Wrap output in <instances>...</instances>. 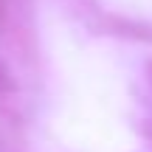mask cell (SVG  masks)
Segmentation results:
<instances>
[]
</instances>
